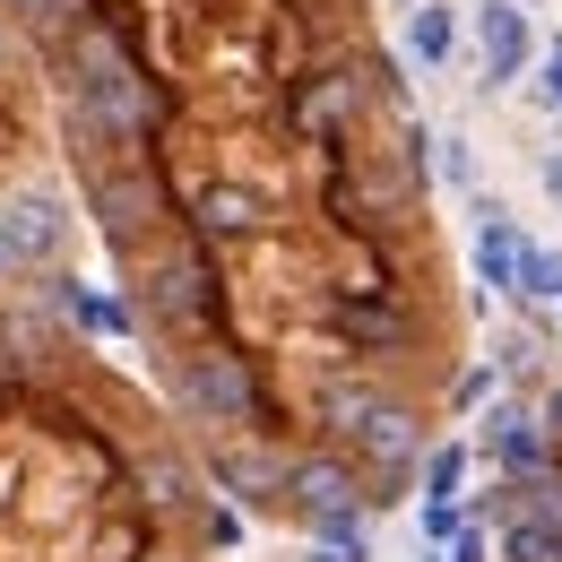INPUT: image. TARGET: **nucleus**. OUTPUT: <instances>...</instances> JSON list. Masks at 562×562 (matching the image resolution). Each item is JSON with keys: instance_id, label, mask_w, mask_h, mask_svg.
Instances as JSON below:
<instances>
[{"instance_id": "obj_1", "label": "nucleus", "mask_w": 562, "mask_h": 562, "mask_svg": "<svg viewBox=\"0 0 562 562\" xmlns=\"http://www.w3.org/2000/svg\"><path fill=\"white\" fill-rule=\"evenodd\" d=\"M165 398H173V416L191 424L200 441L260 432V441H285V450H294V424H285V407L269 398V381H260V355H243L234 338L173 347L165 355Z\"/></svg>"}, {"instance_id": "obj_2", "label": "nucleus", "mask_w": 562, "mask_h": 562, "mask_svg": "<svg viewBox=\"0 0 562 562\" xmlns=\"http://www.w3.org/2000/svg\"><path fill=\"white\" fill-rule=\"evenodd\" d=\"M131 312H139L147 347L173 355V347H200V338H225V321H234V285H225V269H216L209 243H191V234L173 225L139 269H131Z\"/></svg>"}, {"instance_id": "obj_3", "label": "nucleus", "mask_w": 562, "mask_h": 562, "mask_svg": "<svg viewBox=\"0 0 562 562\" xmlns=\"http://www.w3.org/2000/svg\"><path fill=\"white\" fill-rule=\"evenodd\" d=\"M87 216L104 234V251L122 269H139L147 251L173 234V191H165V165L156 156H113V165H87Z\"/></svg>"}, {"instance_id": "obj_4", "label": "nucleus", "mask_w": 562, "mask_h": 562, "mask_svg": "<svg viewBox=\"0 0 562 562\" xmlns=\"http://www.w3.org/2000/svg\"><path fill=\"white\" fill-rule=\"evenodd\" d=\"M285 519H303V537H321L338 519H372V485L338 441H303L285 459Z\"/></svg>"}, {"instance_id": "obj_5", "label": "nucleus", "mask_w": 562, "mask_h": 562, "mask_svg": "<svg viewBox=\"0 0 562 562\" xmlns=\"http://www.w3.org/2000/svg\"><path fill=\"white\" fill-rule=\"evenodd\" d=\"M173 216H182V234H191V243L225 251V243H260V234H269V216H278V200H269L260 182L209 173V182H191V191L173 200Z\"/></svg>"}, {"instance_id": "obj_6", "label": "nucleus", "mask_w": 562, "mask_h": 562, "mask_svg": "<svg viewBox=\"0 0 562 562\" xmlns=\"http://www.w3.org/2000/svg\"><path fill=\"white\" fill-rule=\"evenodd\" d=\"M209 450V485L234 493L243 510H285V441H260V432H225V441H200Z\"/></svg>"}, {"instance_id": "obj_7", "label": "nucleus", "mask_w": 562, "mask_h": 562, "mask_svg": "<svg viewBox=\"0 0 562 562\" xmlns=\"http://www.w3.org/2000/svg\"><path fill=\"white\" fill-rule=\"evenodd\" d=\"M0 234L18 243V260H26V269L61 278V251H70V209H61V191H44V182L9 191V200H0Z\"/></svg>"}, {"instance_id": "obj_8", "label": "nucleus", "mask_w": 562, "mask_h": 562, "mask_svg": "<svg viewBox=\"0 0 562 562\" xmlns=\"http://www.w3.org/2000/svg\"><path fill=\"white\" fill-rule=\"evenodd\" d=\"M468 18H476V78L485 87H510V78L537 61V26H528L519 0H476Z\"/></svg>"}, {"instance_id": "obj_9", "label": "nucleus", "mask_w": 562, "mask_h": 562, "mask_svg": "<svg viewBox=\"0 0 562 562\" xmlns=\"http://www.w3.org/2000/svg\"><path fill=\"white\" fill-rule=\"evenodd\" d=\"M53 294H61V312H70L87 338H139L131 294H95V285H70V278H53Z\"/></svg>"}, {"instance_id": "obj_10", "label": "nucleus", "mask_w": 562, "mask_h": 562, "mask_svg": "<svg viewBox=\"0 0 562 562\" xmlns=\"http://www.w3.org/2000/svg\"><path fill=\"white\" fill-rule=\"evenodd\" d=\"M519 251H528V234H519V225H510L502 209L476 216V285L510 294V285H519Z\"/></svg>"}, {"instance_id": "obj_11", "label": "nucleus", "mask_w": 562, "mask_h": 562, "mask_svg": "<svg viewBox=\"0 0 562 562\" xmlns=\"http://www.w3.org/2000/svg\"><path fill=\"white\" fill-rule=\"evenodd\" d=\"M450 53H459V9L450 0H416L407 9V61L416 70H450Z\"/></svg>"}, {"instance_id": "obj_12", "label": "nucleus", "mask_w": 562, "mask_h": 562, "mask_svg": "<svg viewBox=\"0 0 562 562\" xmlns=\"http://www.w3.org/2000/svg\"><path fill=\"white\" fill-rule=\"evenodd\" d=\"M519 303H562V251L554 243H528L519 251V285H510Z\"/></svg>"}, {"instance_id": "obj_13", "label": "nucleus", "mask_w": 562, "mask_h": 562, "mask_svg": "<svg viewBox=\"0 0 562 562\" xmlns=\"http://www.w3.org/2000/svg\"><path fill=\"white\" fill-rule=\"evenodd\" d=\"M459 485H468V441L424 450V502H459Z\"/></svg>"}, {"instance_id": "obj_14", "label": "nucleus", "mask_w": 562, "mask_h": 562, "mask_svg": "<svg viewBox=\"0 0 562 562\" xmlns=\"http://www.w3.org/2000/svg\"><path fill=\"white\" fill-rule=\"evenodd\" d=\"M441 562H493V537H485V519H476V510H468V528L450 537V554H441Z\"/></svg>"}, {"instance_id": "obj_15", "label": "nucleus", "mask_w": 562, "mask_h": 562, "mask_svg": "<svg viewBox=\"0 0 562 562\" xmlns=\"http://www.w3.org/2000/svg\"><path fill=\"white\" fill-rule=\"evenodd\" d=\"M493 381H502L493 363H476V372H459V390H450V407H485V398H493Z\"/></svg>"}, {"instance_id": "obj_16", "label": "nucleus", "mask_w": 562, "mask_h": 562, "mask_svg": "<svg viewBox=\"0 0 562 562\" xmlns=\"http://www.w3.org/2000/svg\"><path fill=\"white\" fill-rule=\"evenodd\" d=\"M441 182H476V156H468V139H441Z\"/></svg>"}, {"instance_id": "obj_17", "label": "nucleus", "mask_w": 562, "mask_h": 562, "mask_svg": "<svg viewBox=\"0 0 562 562\" xmlns=\"http://www.w3.org/2000/svg\"><path fill=\"white\" fill-rule=\"evenodd\" d=\"M209 546H243V510H209Z\"/></svg>"}, {"instance_id": "obj_18", "label": "nucleus", "mask_w": 562, "mask_h": 562, "mask_svg": "<svg viewBox=\"0 0 562 562\" xmlns=\"http://www.w3.org/2000/svg\"><path fill=\"white\" fill-rule=\"evenodd\" d=\"M546 104H554V113H562V35H554V44H546Z\"/></svg>"}, {"instance_id": "obj_19", "label": "nucleus", "mask_w": 562, "mask_h": 562, "mask_svg": "<svg viewBox=\"0 0 562 562\" xmlns=\"http://www.w3.org/2000/svg\"><path fill=\"white\" fill-rule=\"evenodd\" d=\"M18 278H26V260H18V243L0 234V285H18Z\"/></svg>"}, {"instance_id": "obj_20", "label": "nucleus", "mask_w": 562, "mask_h": 562, "mask_svg": "<svg viewBox=\"0 0 562 562\" xmlns=\"http://www.w3.org/2000/svg\"><path fill=\"white\" fill-rule=\"evenodd\" d=\"M546 200H562V147L546 156Z\"/></svg>"}, {"instance_id": "obj_21", "label": "nucleus", "mask_w": 562, "mask_h": 562, "mask_svg": "<svg viewBox=\"0 0 562 562\" xmlns=\"http://www.w3.org/2000/svg\"><path fill=\"white\" fill-rule=\"evenodd\" d=\"M9 78H18V53H9V35H0V87H9Z\"/></svg>"}, {"instance_id": "obj_22", "label": "nucleus", "mask_w": 562, "mask_h": 562, "mask_svg": "<svg viewBox=\"0 0 562 562\" xmlns=\"http://www.w3.org/2000/svg\"><path fill=\"white\" fill-rule=\"evenodd\" d=\"M0 9H9V18H18V9H26V0H0Z\"/></svg>"}, {"instance_id": "obj_23", "label": "nucleus", "mask_w": 562, "mask_h": 562, "mask_svg": "<svg viewBox=\"0 0 562 562\" xmlns=\"http://www.w3.org/2000/svg\"><path fill=\"white\" fill-rule=\"evenodd\" d=\"M554 312H562V303H554Z\"/></svg>"}]
</instances>
